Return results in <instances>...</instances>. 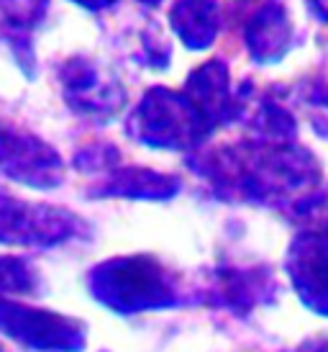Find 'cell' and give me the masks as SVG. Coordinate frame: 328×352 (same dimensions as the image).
Wrapping results in <instances>:
<instances>
[{
	"label": "cell",
	"mask_w": 328,
	"mask_h": 352,
	"mask_svg": "<svg viewBox=\"0 0 328 352\" xmlns=\"http://www.w3.org/2000/svg\"><path fill=\"white\" fill-rule=\"evenodd\" d=\"M118 275H121V280H118V283L121 285H131V278H128V275H126V270H118ZM136 283H146V285H159V280H156V275H144V273H139V278H136ZM121 285H116V288H121ZM149 294V296H154V291H149V288H141V285H136V298H139V296L141 294Z\"/></svg>",
	"instance_id": "cell-1"
}]
</instances>
